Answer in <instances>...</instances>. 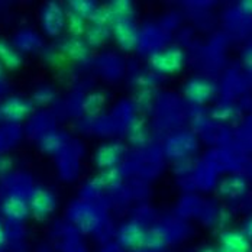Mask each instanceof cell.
Segmentation results:
<instances>
[{"label": "cell", "instance_id": "cell-14", "mask_svg": "<svg viewBox=\"0 0 252 252\" xmlns=\"http://www.w3.org/2000/svg\"><path fill=\"white\" fill-rule=\"evenodd\" d=\"M110 16H112V22L116 21H130V16L133 15V4L127 0H118V1H112L107 6Z\"/></svg>", "mask_w": 252, "mask_h": 252}, {"label": "cell", "instance_id": "cell-32", "mask_svg": "<svg viewBox=\"0 0 252 252\" xmlns=\"http://www.w3.org/2000/svg\"><path fill=\"white\" fill-rule=\"evenodd\" d=\"M202 252H215L213 250H210V248H206V250H203Z\"/></svg>", "mask_w": 252, "mask_h": 252}, {"label": "cell", "instance_id": "cell-1", "mask_svg": "<svg viewBox=\"0 0 252 252\" xmlns=\"http://www.w3.org/2000/svg\"><path fill=\"white\" fill-rule=\"evenodd\" d=\"M150 64L155 73L171 76L183 70L186 64V55L184 51L178 47H167L154 52L150 58Z\"/></svg>", "mask_w": 252, "mask_h": 252}, {"label": "cell", "instance_id": "cell-23", "mask_svg": "<svg viewBox=\"0 0 252 252\" xmlns=\"http://www.w3.org/2000/svg\"><path fill=\"white\" fill-rule=\"evenodd\" d=\"M41 147L45 152H57L63 147V141L58 135L50 133L44 136V139L41 141Z\"/></svg>", "mask_w": 252, "mask_h": 252}, {"label": "cell", "instance_id": "cell-5", "mask_svg": "<svg viewBox=\"0 0 252 252\" xmlns=\"http://www.w3.org/2000/svg\"><path fill=\"white\" fill-rule=\"evenodd\" d=\"M113 35L118 45L125 51L136 48L139 42V33L132 21H116L113 22Z\"/></svg>", "mask_w": 252, "mask_h": 252}, {"label": "cell", "instance_id": "cell-9", "mask_svg": "<svg viewBox=\"0 0 252 252\" xmlns=\"http://www.w3.org/2000/svg\"><path fill=\"white\" fill-rule=\"evenodd\" d=\"M1 212L9 220H13V222L24 220L31 213L28 200H25L19 194H10L9 197H6L3 204H1Z\"/></svg>", "mask_w": 252, "mask_h": 252}, {"label": "cell", "instance_id": "cell-21", "mask_svg": "<svg viewBox=\"0 0 252 252\" xmlns=\"http://www.w3.org/2000/svg\"><path fill=\"white\" fill-rule=\"evenodd\" d=\"M167 242V236L162 229H152L151 232L145 233L144 245L150 247L152 250H161Z\"/></svg>", "mask_w": 252, "mask_h": 252}, {"label": "cell", "instance_id": "cell-29", "mask_svg": "<svg viewBox=\"0 0 252 252\" xmlns=\"http://www.w3.org/2000/svg\"><path fill=\"white\" fill-rule=\"evenodd\" d=\"M242 9L245 13L252 15V0H247V1H242Z\"/></svg>", "mask_w": 252, "mask_h": 252}, {"label": "cell", "instance_id": "cell-25", "mask_svg": "<svg viewBox=\"0 0 252 252\" xmlns=\"http://www.w3.org/2000/svg\"><path fill=\"white\" fill-rule=\"evenodd\" d=\"M54 99V92L48 87H41L33 93V100L38 104H48Z\"/></svg>", "mask_w": 252, "mask_h": 252}, {"label": "cell", "instance_id": "cell-33", "mask_svg": "<svg viewBox=\"0 0 252 252\" xmlns=\"http://www.w3.org/2000/svg\"><path fill=\"white\" fill-rule=\"evenodd\" d=\"M218 252H223V251H220V250H219V251H218Z\"/></svg>", "mask_w": 252, "mask_h": 252}, {"label": "cell", "instance_id": "cell-17", "mask_svg": "<svg viewBox=\"0 0 252 252\" xmlns=\"http://www.w3.org/2000/svg\"><path fill=\"white\" fill-rule=\"evenodd\" d=\"M68 6H70L71 13H74L83 19H90V16L93 15L96 9V4L90 0H73L68 3Z\"/></svg>", "mask_w": 252, "mask_h": 252}, {"label": "cell", "instance_id": "cell-28", "mask_svg": "<svg viewBox=\"0 0 252 252\" xmlns=\"http://www.w3.org/2000/svg\"><path fill=\"white\" fill-rule=\"evenodd\" d=\"M10 159L9 158H0V171H6L10 168Z\"/></svg>", "mask_w": 252, "mask_h": 252}, {"label": "cell", "instance_id": "cell-10", "mask_svg": "<svg viewBox=\"0 0 252 252\" xmlns=\"http://www.w3.org/2000/svg\"><path fill=\"white\" fill-rule=\"evenodd\" d=\"M61 51L70 60H73L76 63H84L90 57V48H89L87 42L83 41L81 38H76V36H71V38L65 39L61 44Z\"/></svg>", "mask_w": 252, "mask_h": 252}, {"label": "cell", "instance_id": "cell-22", "mask_svg": "<svg viewBox=\"0 0 252 252\" xmlns=\"http://www.w3.org/2000/svg\"><path fill=\"white\" fill-rule=\"evenodd\" d=\"M129 138L133 144L136 145H142L147 139V129L141 122H135L130 126V132H129Z\"/></svg>", "mask_w": 252, "mask_h": 252}, {"label": "cell", "instance_id": "cell-4", "mask_svg": "<svg viewBox=\"0 0 252 252\" xmlns=\"http://www.w3.org/2000/svg\"><path fill=\"white\" fill-rule=\"evenodd\" d=\"M42 28L47 35L50 36H57L61 33V31L65 26V12L58 3L50 1L45 4L42 10Z\"/></svg>", "mask_w": 252, "mask_h": 252}, {"label": "cell", "instance_id": "cell-27", "mask_svg": "<svg viewBox=\"0 0 252 252\" xmlns=\"http://www.w3.org/2000/svg\"><path fill=\"white\" fill-rule=\"evenodd\" d=\"M138 84H139V87H150V86H154V78H151L150 76L139 77Z\"/></svg>", "mask_w": 252, "mask_h": 252}, {"label": "cell", "instance_id": "cell-31", "mask_svg": "<svg viewBox=\"0 0 252 252\" xmlns=\"http://www.w3.org/2000/svg\"><path fill=\"white\" fill-rule=\"evenodd\" d=\"M3 78V67L0 65V80Z\"/></svg>", "mask_w": 252, "mask_h": 252}, {"label": "cell", "instance_id": "cell-8", "mask_svg": "<svg viewBox=\"0 0 252 252\" xmlns=\"http://www.w3.org/2000/svg\"><path fill=\"white\" fill-rule=\"evenodd\" d=\"M124 154V147L119 142H109L101 145L94 155V162L103 170L115 168Z\"/></svg>", "mask_w": 252, "mask_h": 252}, {"label": "cell", "instance_id": "cell-2", "mask_svg": "<svg viewBox=\"0 0 252 252\" xmlns=\"http://www.w3.org/2000/svg\"><path fill=\"white\" fill-rule=\"evenodd\" d=\"M28 206H29V212L36 219L42 220L54 213L57 200H55V196L52 194V191H50L48 189L36 187L29 194Z\"/></svg>", "mask_w": 252, "mask_h": 252}, {"label": "cell", "instance_id": "cell-11", "mask_svg": "<svg viewBox=\"0 0 252 252\" xmlns=\"http://www.w3.org/2000/svg\"><path fill=\"white\" fill-rule=\"evenodd\" d=\"M219 193L226 199H239L247 193V181L241 176L226 177L219 184Z\"/></svg>", "mask_w": 252, "mask_h": 252}, {"label": "cell", "instance_id": "cell-16", "mask_svg": "<svg viewBox=\"0 0 252 252\" xmlns=\"http://www.w3.org/2000/svg\"><path fill=\"white\" fill-rule=\"evenodd\" d=\"M168 148L174 147V150L168 151L171 154V157H186V154H189L190 151L194 150L196 147V142L191 136H186V135H181V136H177L173 141L168 142Z\"/></svg>", "mask_w": 252, "mask_h": 252}, {"label": "cell", "instance_id": "cell-24", "mask_svg": "<svg viewBox=\"0 0 252 252\" xmlns=\"http://www.w3.org/2000/svg\"><path fill=\"white\" fill-rule=\"evenodd\" d=\"M103 104H104V97L101 94H99V93H94V94H90L86 99V101H84V109L89 113H97V112L101 110Z\"/></svg>", "mask_w": 252, "mask_h": 252}, {"label": "cell", "instance_id": "cell-12", "mask_svg": "<svg viewBox=\"0 0 252 252\" xmlns=\"http://www.w3.org/2000/svg\"><path fill=\"white\" fill-rule=\"evenodd\" d=\"M0 65L9 70H16L22 65L21 52L4 39H0Z\"/></svg>", "mask_w": 252, "mask_h": 252}, {"label": "cell", "instance_id": "cell-3", "mask_svg": "<svg viewBox=\"0 0 252 252\" xmlns=\"http://www.w3.org/2000/svg\"><path fill=\"white\" fill-rule=\"evenodd\" d=\"M216 84L204 77L190 78L184 84V96L187 100L196 104H204L212 100L216 94Z\"/></svg>", "mask_w": 252, "mask_h": 252}, {"label": "cell", "instance_id": "cell-6", "mask_svg": "<svg viewBox=\"0 0 252 252\" xmlns=\"http://www.w3.org/2000/svg\"><path fill=\"white\" fill-rule=\"evenodd\" d=\"M31 113V104L21 97H9L0 104V118L7 122H21Z\"/></svg>", "mask_w": 252, "mask_h": 252}, {"label": "cell", "instance_id": "cell-15", "mask_svg": "<svg viewBox=\"0 0 252 252\" xmlns=\"http://www.w3.org/2000/svg\"><path fill=\"white\" fill-rule=\"evenodd\" d=\"M109 38V28L107 25L92 24L86 29V42L92 47H100Z\"/></svg>", "mask_w": 252, "mask_h": 252}, {"label": "cell", "instance_id": "cell-18", "mask_svg": "<svg viewBox=\"0 0 252 252\" xmlns=\"http://www.w3.org/2000/svg\"><path fill=\"white\" fill-rule=\"evenodd\" d=\"M119 183H121V174L116 168L104 170L100 176L96 177V186L100 189H113L119 186Z\"/></svg>", "mask_w": 252, "mask_h": 252}, {"label": "cell", "instance_id": "cell-30", "mask_svg": "<svg viewBox=\"0 0 252 252\" xmlns=\"http://www.w3.org/2000/svg\"><path fill=\"white\" fill-rule=\"evenodd\" d=\"M4 241H6V233H4V229L1 226V223H0V247L4 244Z\"/></svg>", "mask_w": 252, "mask_h": 252}, {"label": "cell", "instance_id": "cell-7", "mask_svg": "<svg viewBox=\"0 0 252 252\" xmlns=\"http://www.w3.org/2000/svg\"><path fill=\"white\" fill-rule=\"evenodd\" d=\"M220 251L223 252H250L251 241L242 233V230L226 229L219 236Z\"/></svg>", "mask_w": 252, "mask_h": 252}, {"label": "cell", "instance_id": "cell-26", "mask_svg": "<svg viewBox=\"0 0 252 252\" xmlns=\"http://www.w3.org/2000/svg\"><path fill=\"white\" fill-rule=\"evenodd\" d=\"M242 233L252 241V216H250L245 222H244V226H242Z\"/></svg>", "mask_w": 252, "mask_h": 252}, {"label": "cell", "instance_id": "cell-20", "mask_svg": "<svg viewBox=\"0 0 252 252\" xmlns=\"http://www.w3.org/2000/svg\"><path fill=\"white\" fill-rule=\"evenodd\" d=\"M65 25L68 26L71 35L76 36V38H80L83 33H86V29H87V26H86V19L77 16L74 13H71V12L65 13Z\"/></svg>", "mask_w": 252, "mask_h": 252}, {"label": "cell", "instance_id": "cell-19", "mask_svg": "<svg viewBox=\"0 0 252 252\" xmlns=\"http://www.w3.org/2000/svg\"><path fill=\"white\" fill-rule=\"evenodd\" d=\"M77 226L83 230H90L97 225V216L96 212L93 210H87V209H81L80 212H77L76 218Z\"/></svg>", "mask_w": 252, "mask_h": 252}, {"label": "cell", "instance_id": "cell-34", "mask_svg": "<svg viewBox=\"0 0 252 252\" xmlns=\"http://www.w3.org/2000/svg\"><path fill=\"white\" fill-rule=\"evenodd\" d=\"M250 252H252V247H251V251H250Z\"/></svg>", "mask_w": 252, "mask_h": 252}, {"label": "cell", "instance_id": "cell-13", "mask_svg": "<svg viewBox=\"0 0 252 252\" xmlns=\"http://www.w3.org/2000/svg\"><path fill=\"white\" fill-rule=\"evenodd\" d=\"M119 238L122 244L126 247L135 248L139 245H144L145 242V232L138 223H126L125 226L121 229Z\"/></svg>", "mask_w": 252, "mask_h": 252}]
</instances>
